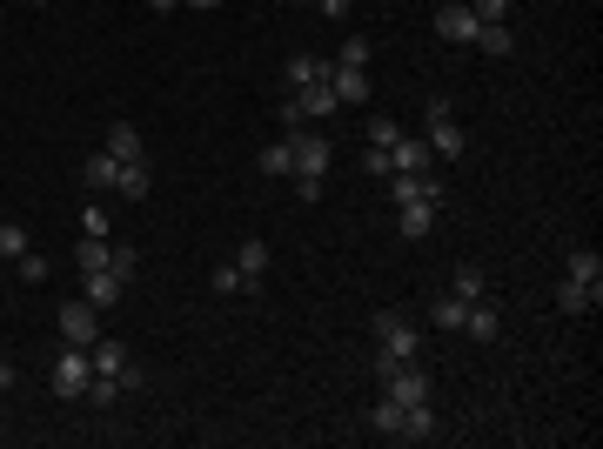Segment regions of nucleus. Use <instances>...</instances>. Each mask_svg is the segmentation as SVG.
Listing matches in <instances>:
<instances>
[{"label":"nucleus","mask_w":603,"mask_h":449,"mask_svg":"<svg viewBox=\"0 0 603 449\" xmlns=\"http://www.w3.org/2000/svg\"><path fill=\"white\" fill-rule=\"evenodd\" d=\"M74 262H81V269H108L114 242H108V235H81V242H74Z\"/></svg>","instance_id":"5701e85b"},{"label":"nucleus","mask_w":603,"mask_h":449,"mask_svg":"<svg viewBox=\"0 0 603 449\" xmlns=\"http://www.w3.org/2000/svg\"><path fill=\"white\" fill-rule=\"evenodd\" d=\"M463 315H469V302L443 295V302H429V329H443V336H463Z\"/></svg>","instance_id":"412c9836"},{"label":"nucleus","mask_w":603,"mask_h":449,"mask_svg":"<svg viewBox=\"0 0 603 449\" xmlns=\"http://www.w3.org/2000/svg\"><path fill=\"white\" fill-rule=\"evenodd\" d=\"M396 141H402V128L389 114H376V121H369V148H396Z\"/></svg>","instance_id":"2f4dec72"},{"label":"nucleus","mask_w":603,"mask_h":449,"mask_svg":"<svg viewBox=\"0 0 603 449\" xmlns=\"http://www.w3.org/2000/svg\"><path fill=\"white\" fill-rule=\"evenodd\" d=\"M235 269H242V282H248V289H255V282L268 275V242H262V235H248V242L235 248Z\"/></svg>","instance_id":"aec40b11"},{"label":"nucleus","mask_w":603,"mask_h":449,"mask_svg":"<svg viewBox=\"0 0 603 449\" xmlns=\"http://www.w3.org/2000/svg\"><path fill=\"white\" fill-rule=\"evenodd\" d=\"M108 155L114 161H141V128H134V121H114L108 128Z\"/></svg>","instance_id":"4be33fe9"},{"label":"nucleus","mask_w":603,"mask_h":449,"mask_svg":"<svg viewBox=\"0 0 603 449\" xmlns=\"http://www.w3.org/2000/svg\"><path fill=\"white\" fill-rule=\"evenodd\" d=\"M81 181H88L94 195H114V181H121V161H114L108 148H101V155H88V161H81Z\"/></svg>","instance_id":"2eb2a0df"},{"label":"nucleus","mask_w":603,"mask_h":449,"mask_svg":"<svg viewBox=\"0 0 603 449\" xmlns=\"http://www.w3.org/2000/svg\"><path fill=\"white\" fill-rule=\"evenodd\" d=\"M436 34H443V41H456V47L476 41V14H469V0H449V7H436Z\"/></svg>","instance_id":"1a4fd4ad"},{"label":"nucleus","mask_w":603,"mask_h":449,"mask_svg":"<svg viewBox=\"0 0 603 449\" xmlns=\"http://www.w3.org/2000/svg\"><path fill=\"white\" fill-rule=\"evenodd\" d=\"M295 202H322V175H295Z\"/></svg>","instance_id":"4c0bfd02"},{"label":"nucleus","mask_w":603,"mask_h":449,"mask_svg":"<svg viewBox=\"0 0 603 449\" xmlns=\"http://www.w3.org/2000/svg\"><path fill=\"white\" fill-rule=\"evenodd\" d=\"M114 275H121V282H134V275H141V255H134V248H114V262H108Z\"/></svg>","instance_id":"c9c22d12"},{"label":"nucleus","mask_w":603,"mask_h":449,"mask_svg":"<svg viewBox=\"0 0 603 449\" xmlns=\"http://www.w3.org/2000/svg\"><path fill=\"white\" fill-rule=\"evenodd\" d=\"M469 14H476V21H510L516 0H469Z\"/></svg>","instance_id":"473e14b6"},{"label":"nucleus","mask_w":603,"mask_h":449,"mask_svg":"<svg viewBox=\"0 0 603 449\" xmlns=\"http://www.w3.org/2000/svg\"><path fill=\"white\" fill-rule=\"evenodd\" d=\"M429 436H436V409H429V403H409V409H402L396 443H429Z\"/></svg>","instance_id":"dca6fc26"},{"label":"nucleus","mask_w":603,"mask_h":449,"mask_svg":"<svg viewBox=\"0 0 603 449\" xmlns=\"http://www.w3.org/2000/svg\"><path fill=\"white\" fill-rule=\"evenodd\" d=\"M81 295H88L94 309L108 315L114 302H121V295H128V282H121V275H114V269H81Z\"/></svg>","instance_id":"0eeeda50"},{"label":"nucleus","mask_w":603,"mask_h":449,"mask_svg":"<svg viewBox=\"0 0 603 449\" xmlns=\"http://www.w3.org/2000/svg\"><path fill=\"white\" fill-rule=\"evenodd\" d=\"M329 68H335L329 54H322V61H315V54H295V61H289V88H309V81H329Z\"/></svg>","instance_id":"b1692460"},{"label":"nucleus","mask_w":603,"mask_h":449,"mask_svg":"<svg viewBox=\"0 0 603 449\" xmlns=\"http://www.w3.org/2000/svg\"><path fill=\"white\" fill-rule=\"evenodd\" d=\"M389 202H443V181H436V175H429V168H423V175H389Z\"/></svg>","instance_id":"6e6552de"},{"label":"nucleus","mask_w":603,"mask_h":449,"mask_svg":"<svg viewBox=\"0 0 603 449\" xmlns=\"http://www.w3.org/2000/svg\"><path fill=\"white\" fill-rule=\"evenodd\" d=\"M362 168H369V181H389V175H396V161H389V148H369V161H362Z\"/></svg>","instance_id":"e433bc0d"},{"label":"nucleus","mask_w":603,"mask_h":449,"mask_svg":"<svg viewBox=\"0 0 603 449\" xmlns=\"http://www.w3.org/2000/svg\"><path fill=\"white\" fill-rule=\"evenodd\" d=\"M262 175H295V148L289 141H268L262 148Z\"/></svg>","instance_id":"cd10ccee"},{"label":"nucleus","mask_w":603,"mask_h":449,"mask_svg":"<svg viewBox=\"0 0 603 449\" xmlns=\"http://www.w3.org/2000/svg\"><path fill=\"white\" fill-rule=\"evenodd\" d=\"M14 275H21V282H47V255H34V248H27L21 262H14Z\"/></svg>","instance_id":"f704fd0d"},{"label":"nucleus","mask_w":603,"mask_h":449,"mask_svg":"<svg viewBox=\"0 0 603 449\" xmlns=\"http://www.w3.org/2000/svg\"><path fill=\"white\" fill-rule=\"evenodd\" d=\"M88 382H94L88 349L61 342V356H54V396H61V403H81V396H88Z\"/></svg>","instance_id":"f03ea898"},{"label":"nucleus","mask_w":603,"mask_h":449,"mask_svg":"<svg viewBox=\"0 0 603 449\" xmlns=\"http://www.w3.org/2000/svg\"><path fill=\"white\" fill-rule=\"evenodd\" d=\"M563 282H577V289L603 295V255H597V248H577V255L563 262Z\"/></svg>","instance_id":"9b49d317"},{"label":"nucleus","mask_w":603,"mask_h":449,"mask_svg":"<svg viewBox=\"0 0 603 449\" xmlns=\"http://www.w3.org/2000/svg\"><path fill=\"white\" fill-rule=\"evenodd\" d=\"M463 336H469V342H496V336H503V315H496V302H490V295H483V302H469Z\"/></svg>","instance_id":"f8f14e48"},{"label":"nucleus","mask_w":603,"mask_h":449,"mask_svg":"<svg viewBox=\"0 0 603 449\" xmlns=\"http://www.w3.org/2000/svg\"><path fill=\"white\" fill-rule=\"evenodd\" d=\"M315 7H322L329 21H342V14H349V0H315Z\"/></svg>","instance_id":"58836bf2"},{"label":"nucleus","mask_w":603,"mask_h":449,"mask_svg":"<svg viewBox=\"0 0 603 449\" xmlns=\"http://www.w3.org/2000/svg\"><path fill=\"white\" fill-rule=\"evenodd\" d=\"M369 429H376V436H396V429H402V403L376 396V409H369Z\"/></svg>","instance_id":"a878e982"},{"label":"nucleus","mask_w":603,"mask_h":449,"mask_svg":"<svg viewBox=\"0 0 603 449\" xmlns=\"http://www.w3.org/2000/svg\"><path fill=\"white\" fill-rule=\"evenodd\" d=\"M27 248H34V242H27V228H21V222H0V262H21Z\"/></svg>","instance_id":"bb28decb"},{"label":"nucleus","mask_w":603,"mask_h":449,"mask_svg":"<svg viewBox=\"0 0 603 449\" xmlns=\"http://www.w3.org/2000/svg\"><path fill=\"white\" fill-rule=\"evenodd\" d=\"M369 54H376V47H369V34H349V41H342V54H335V68H369Z\"/></svg>","instance_id":"7c9ffc66"},{"label":"nucleus","mask_w":603,"mask_h":449,"mask_svg":"<svg viewBox=\"0 0 603 449\" xmlns=\"http://www.w3.org/2000/svg\"><path fill=\"white\" fill-rule=\"evenodd\" d=\"M335 108H342V101H335L329 81H309V88H289V101H282V121H289V128H302V121H329Z\"/></svg>","instance_id":"7ed1b4c3"},{"label":"nucleus","mask_w":603,"mask_h":449,"mask_svg":"<svg viewBox=\"0 0 603 449\" xmlns=\"http://www.w3.org/2000/svg\"><path fill=\"white\" fill-rule=\"evenodd\" d=\"M416 322H409V315H396V309H382L376 315V356H396V362H409L416 356Z\"/></svg>","instance_id":"39448f33"},{"label":"nucleus","mask_w":603,"mask_h":449,"mask_svg":"<svg viewBox=\"0 0 603 449\" xmlns=\"http://www.w3.org/2000/svg\"><path fill=\"white\" fill-rule=\"evenodd\" d=\"M7 389H14V369H7V362H0V396H7Z\"/></svg>","instance_id":"a19ab883"},{"label":"nucleus","mask_w":603,"mask_h":449,"mask_svg":"<svg viewBox=\"0 0 603 449\" xmlns=\"http://www.w3.org/2000/svg\"><path fill=\"white\" fill-rule=\"evenodd\" d=\"M54 322H61V342H74V349H94V342L108 336V329H101L108 315L94 309L88 295H74V302H61V315H54Z\"/></svg>","instance_id":"f257e3e1"},{"label":"nucleus","mask_w":603,"mask_h":449,"mask_svg":"<svg viewBox=\"0 0 603 449\" xmlns=\"http://www.w3.org/2000/svg\"><path fill=\"white\" fill-rule=\"evenodd\" d=\"M476 54H496V61H503V54H516V34H510V21H476Z\"/></svg>","instance_id":"4468645a"},{"label":"nucleus","mask_w":603,"mask_h":449,"mask_svg":"<svg viewBox=\"0 0 603 449\" xmlns=\"http://www.w3.org/2000/svg\"><path fill=\"white\" fill-rule=\"evenodd\" d=\"M148 7H155V14H175V7H181V0H148Z\"/></svg>","instance_id":"79ce46f5"},{"label":"nucleus","mask_w":603,"mask_h":449,"mask_svg":"<svg viewBox=\"0 0 603 449\" xmlns=\"http://www.w3.org/2000/svg\"><path fill=\"white\" fill-rule=\"evenodd\" d=\"M27 7H47V0H27Z\"/></svg>","instance_id":"37998d69"},{"label":"nucleus","mask_w":603,"mask_h":449,"mask_svg":"<svg viewBox=\"0 0 603 449\" xmlns=\"http://www.w3.org/2000/svg\"><path fill=\"white\" fill-rule=\"evenodd\" d=\"M289 148H295V175H329V135H302V128H289Z\"/></svg>","instance_id":"423d86ee"},{"label":"nucleus","mask_w":603,"mask_h":449,"mask_svg":"<svg viewBox=\"0 0 603 449\" xmlns=\"http://www.w3.org/2000/svg\"><path fill=\"white\" fill-rule=\"evenodd\" d=\"M436 208H443V202H402V208H396V228H402V242H423L429 228H436Z\"/></svg>","instance_id":"ddd939ff"},{"label":"nucleus","mask_w":603,"mask_h":449,"mask_svg":"<svg viewBox=\"0 0 603 449\" xmlns=\"http://www.w3.org/2000/svg\"><path fill=\"white\" fill-rule=\"evenodd\" d=\"M88 362H94V376H121V369H128V342H114V336H101V342H94V349H88Z\"/></svg>","instance_id":"f3484780"},{"label":"nucleus","mask_w":603,"mask_h":449,"mask_svg":"<svg viewBox=\"0 0 603 449\" xmlns=\"http://www.w3.org/2000/svg\"><path fill=\"white\" fill-rule=\"evenodd\" d=\"M557 309H563V315H590V309H597V295L577 289V282H563V289H557Z\"/></svg>","instance_id":"c756f323"},{"label":"nucleus","mask_w":603,"mask_h":449,"mask_svg":"<svg viewBox=\"0 0 603 449\" xmlns=\"http://www.w3.org/2000/svg\"><path fill=\"white\" fill-rule=\"evenodd\" d=\"M121 396H128V389H121V376H94V382H88V396H81V403H94V409H114V403H121Z\"/></svg>","instance_id":"393cba45"},{"label":"nucleus","mask_w":603,"mask_h":449,"mask_svg":"<svg viewBox=\"0 0 603 449\" xmlns=\"http://www.w3.org/2000/svg\"><path fill=\"white\" fill-rule=\"evenodd\" d=\"M329 88L342 108H369V68H329Z\"/></svg>","instance_id":"9d476101"},{"label":"nucleus","mask_w":603,"mask_h":449,"mask_svg":"<svg viewBox=\"0 0 603 449\" xmlns=\"http://www.w3.org/2000/svg\"><path fill=\"white\" fill-rule=\"evenodd\" d=\"M148 188H155L148 161H121V181H114V195H121V202H148Z\"/></svg>","instance_id":"6ab92c4d"},{"label":"nucleus","mask_w":603,"mask_h":449,"mask_svg":"<svg viewBox=\"0 0 603 449\" xmlns=\"http://www.w3.org/2000/svg\"><path fill=\"white\" fill-rule=\"evenodd\" d=\"M449 295L456 302H483V269H456L449 275Z\"/></svg>","instance_id":"c85d7f7f"},{"label":"nucleus","mask_w":603,"mask_h":449,"mask_svg":"<svg viewBox=\"0 0 603 449\" xmlns=\"http://www.w3.org/2000/svg\"><path fill=\"white\" fill-rule=\"evenodd\" d=\"M208 282H215V295H248V282H242V269H235V262H228V269H215Z\"/></svg>","instance_id":"72a5a7b5"},{"label":"nucleus","mask_w":603,"mask_h":449,"mask_svg":"<svg viewBox=\"0 0 603 449\" xmlns=\"http://www.w3.org/2000/svg\"><path fill=\"white\" fill-rule=\"evenodd\" d=\"M389 161H396V175H423V168H429V141L423 135H402L396 148H389Z\"/></svg>","instance_id":"a211bd4d"},{"label":"nucleus","mask_w":603,"mask_h":449,"mask_svg":"<svg viewBox=\"0 0 603 449\" xmlns=\"http://www.w3.org/2000/svg\"><path fill=\"white\" fill-rule=\"evenodd\" d=\"M302 7H315V0H302Z\"/></svg>","instance_id":"c03bdc74"},{"label":"nucleus","mask_w":603,"mask_h":449,"mask_svg":"<svg viewBox=\"0 0 603 449\" xmlns=\"http://www.w3.org/2000/svg\"><path fill=\"white\" fill-rule=\"evenodd\" d=\"M423 141H429V155H436V161H456V155H463V121H456V108H449V101H429Z\"/></svg>","instance_id":"20e7f679"},{"label":"nucleus","mask_w":603,"mask_h":449,"mask_svg":"<svg viewBox=\"0 0 603 449\" xmlns=\"http://www.w3.org/2000/svg\"><path fill=\"white\" fill-rule=\"evenodd\" d=\"M181 7H201V14H215V7H222V0H181Z\"/></svg>","instance_id":"ea45409f"}]
</instances>
